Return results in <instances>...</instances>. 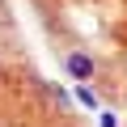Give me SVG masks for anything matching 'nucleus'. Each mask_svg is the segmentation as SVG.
Listing matches in <instances>:
<instances>
[{
	"label": "nucleus",
	"mask_w": 127,
	"mask_h": 127,
	"mask_svg": "<svg viewBox=\"0 0 127 127\" xmlns=\"http://www.w3.org/2000/svg\"><path fill=\"white\" fill-rule=\"evenodd\" d=\"M59 127H76V119H68V123H59Z\"/></svg>",
	"instance_id": "obj_1"
}]
</instances>
